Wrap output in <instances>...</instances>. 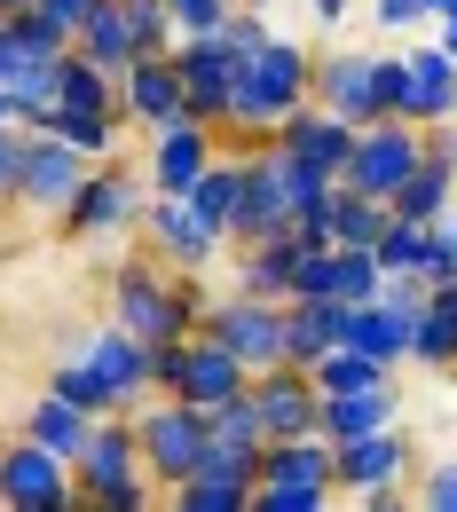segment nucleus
Returning a JSON list of instances; mask_svg holds the SVG:
<instances>
[{
    "instance_id": "obj_1",
    "label": "nucleus",
    "mask_w": 457,
    "mask_h": 512,
    "mask_svg": "<svg viewBox=\"0 0 457 512\" xmlns=\"http://www.w3.org/2000/svg\"><path fill=\"white\" fill-rule=\"evenodd\" d=\"M300 103H316V48L268 24V40H253V48L237 56V95H229L221 150H261Z\"/></svg>"
},
{
    "instance_id": "obj_2",
    "label": "nucleus",
    "mask_w": 457,
    "mask_h": 512,
    "mask_svg": "<svg viewBox=\"0 0 457 512\" xmlns=\"http://www.w3.org/2000/svg\"><path fill=\"white\" fill-rule=\"evenodd\" d=\"M111 323L134 331L142 347H174V339H190L197 323H205V276L166 268V260L142 245L134 260L111 268Z\"/></svg>"
},
{
    "instance_id": "obj_3",
    "label": "nucleus",
    "mask_w": 457,
    "mask_h": 512,
    "mask_svg": "<svg viewBox=\"0 0 457 512\" xmlns=\"http://www.w3.org/2000/svg\"><path fill=\"white\" fill-rule=\"evenodd\" d=\"M71 481H79V512H150V505H166V489H158V481H150V465H142L134 410L95 418L87 449L71 457Z\"/></svg>"
},
{
    "instance_id": "obj_4",
    "label": "nucleus",
    "mask_w": 457,
    "mask_h": 512,
    "mask_svg": "<svg viewBox=\"0 0 457 512\" xmlns=\"http://www.w3.org/2000/svg\"><path fill=\"white\" fill-rule=\"evenodd\" d=\"M331 465H339V497H355V505H371V512H394V505H410L418 442H410V426L394 418V426L363 434V442H331Z\"/></svg>"
},
{
    "instance_id": "obj_5",
    "label": "nucleus",
    "mask_w": 457,
    "mask_h": 512,
    "mask_svg": "<svg viewBox=\"0 0 457 512\" xmlns=\"http://www.w3.org/2000/svg\"><path fill=\"white\" fill-rule=\"evenodd\" d=\"M134 434H142L150 481H158V489H182L190 473H205V457H213V410H197L182 394H150V402L134 410Z\"/></svg>"
},
{
    "instance_id": "obj_6",
    "label": "nucleus",
    "mask_w": 457,
    "mask_h": 512,
    "mask_svg": "<svg viewBox=\"0 0 457 512\" xmlns=\"http://www.w3.org/2000/svg\"><path fill=\"white\" fill-rule=\"evenodd\" d=\"M331 497H339L331 434H292V442H268L261 449L253 512H331Z\"/></svg>"
},
{
    "instance_id": "obj_7",
    "label": "nucleus",
    "mask_w": 457,
    "mask_h": 512,
    "mask_svg": "<svg viewBox=\"0 0 457 512\" xmlns=\"http://www.w3.org/2000/svg\"><path fill=\"white\" fill-rule=\"evenodd\" d=\"M142 205H150L142 166H127V158H95L87 182H79V197L56 213V229H64L71 245H111V237L142 229Z\"/></svg>"
},
{
    "instance_id": "obj_8",
    "label": "nucleus",
    "mask_w": 457,
    "mask_h": 512,
    "mask_svg": "<svg viewBox=\"0 0 457 512\" xmlns=\"http://www.w3.org/2000/svg\"><path fill=\"white\" fill-rule=\"evenodd\" d=\"M205 339H221L245 371H268V363H284V300H261V292H221V300H205V323H197Z\"/></svg>"
},
{
    "instance_id": "obj_9",
    "label": "nucleus",
    "mask_w": 457,
    "mask_h": 512,
    "mask_svg": "<svg viewBox=\"0 0 457 512\" xmlns=\"http://www.w3.org/2000/svg\"><path fill=\"white\" fill-rule=\"evenodd\" d=\"M426 158V127L418 119H371V127H355V150H347V190H363V197H387L410 182V166Z\"/></svg>"
},
{
    "instance_id": "obj_10",
    "label": "nucleus",
    "mask_w": 457,
    "mask_h": 512,
    "mask_svg": "<svg viewBox=\"0 0 457 512\" xmlns=\"http://www.w3.org/2000/svg\"><path fill=\"white\" fill-rule=\"evenodd\" d=\"M0 512H79V481H71V457L40 449L32 434L0 449Z\"/></svg>"
},
{
    "instance_id": "obj_11",
    "label": "nucleus",
    "mask_w": 457,
    "mask_h": 512,
    "mask_svg": "<svg viewBox=\"0 0 457 512\" xmlns=\"http://www.w3.org/2000/svg\"><path fill=\"white\" fill-rule=\"evenodd\" d=\"M142 245L166 260V268H190V276H205V268L229 260V237L197 213L190 197H150V205H142Z\"/></svg>"
},
{
    "instance_id": "obj_12",
    "label": "nucleus",
    "mask_w": 457,
    "mask_h": 512,
    "mask_svg": "<svg viewBox=\"0 0 457 512\" xmlns=\"http://www.w3.org/2000/svg\"><path fill=\"white\" fill-rule=\"evenodd\" d=\"M87 166H95V158H79L64 134L32 127V142H24V174H16V213H32V221H56L71 197H79Z\"/></svg>"
},
{
    "instance_id": "obj_13",
    "label": "nucleus",
    "mask_w": 457,
    "mask_h": 512,
    "mask_svg": "<svg viewBox=\"0 0 457 512\" xmlns=\"http://www.w3.org/2000/svg\"><path fill=\"white\" fill-rule=\"evenodd\" d=\"M213 158H221V134L205 127V119L142 134V182H150V197H190L197 174H205Z\"/></svg>"
},
{
    "instance_id": "obj_14",
    "label": "nucleus",
    "mask_w": 457,
    "mask_h": 512,
    "mask_svg": "<svg viewBox=\"0 0 457 512\" xmlns=\"http://www.w3.org/2000/svg\"><path fill=\"white\" fill-rule=\"evenodd\" d=\"M119 119L142 127V134L182 127V119H190V87H182L174 48H166V56H134V64L119 71Z\"/></svg>"
},
{
    "instance_id": "obj_15",
    "label": "nucleus",
    "mask_w": 457,
    "mask_h": 512,
    "mask_svg": "<svg viewBox=\"0 0 457 512\" xmlns=\"http://www.w3.org/2000/svg\"><path fill=\"white\" fill-rule=\"evenodd\" d=\"M174 64H182V87H190V119H205L221 134L229 127V95H237V48L221 32H182Z\"/></svg>"
},
{
    "instance_id": "obj_16",
    "label": "nucleus",
    "mask_w": 457,
    "mask_h": 512,
    "mask_svg": "<svg viewBox=\"0 0 457 512\" xmlns=\"http://www.w3.org/2000/svg\"><path fill=\"white\" fill-rule=\"evenodd\" d=\"M253 402H261V434L268 442L324 434V386L308 379V363H268V371H253Z\"/></svg>"
},
{
    "instance_id": "obj_17",
    "label": "nucleus",
    "mask_w": 457,
    "mask_h": 512,
    "mask_svg": "<svg viewBox=\"0 0 457 512\" xmlns=\"http://www.w3.org/2000/svg\"><path fill=\"white\" fill-rule=\"evenodd\" d=\"M268 142H276V150H292L300 166H316V174L339 182V174H347V150H355V127H347L339 111H324V103H300V111L268 134Z\"/></svg>"
},
{
    "instance_id": "obj_18",
    "label": "nucleus",
    "mask_w": 457,
    "mask_h": 512,
    "mask_svg": "<svg viewBox=\"0 0 457 512\" xmlns=\"http://www.w3.org/2000/svg\"><path fill=\"white\" fill-rule=\"evenodd\" d=\"M308 237L284 229V237H253V245H229V276L237 292H261V300H292V276H300Z\"/></svg>"
},
{
    "instance_id": "obj_19",
    "label": "nucleus",
    "mask_w": 457,
    "mask_h": 512,
    "mask_svg": "<svg viewBox=\"0 0 457 512\" xmlns=\"http://www.w3.org/2000/svg\"><path fill=\"white\" fill-rule=\"evenodd\" d=\"M371 56L379 48H316V103L347 127H371Z\"/></svg>"
},
{
    "instance_id": "obj_20",
    "label": "nucleus",
    "mask_w": 457,
    "mask_h": 512,
    "mask_svg": "<svg viewBox=\"0 0 457 512\" xmlns=\"http://www.w3.org/2000/svg\"><path fill=\"white\" fill-rule=\"evenodd\" d=\"M457 205V166H450V142H442V127H426V158L410 166V182L394 190L387 213H410V221H442Z\"/></svg>"
},
{
    "instance_id": "obj_21",
    "label": "nucleus",
    "mask_w": 457,
    "mask_h": 512,
    "mask_svg": "<svg viewBox=\"0 0 457 512\" xmlns=\"http://www.w3.org/2000/svg\"><path fill=\"white\" fill-rule=\"evenodd\" d=\"M347 300H284V363H324L347 347Z\"/></svg>"
},
{
    "instance_id": "obj_22",
    "label": "nucleus",
    "mask_w": 457,
    "mask_h": 512,
    "mask_svg": "<svg viewBox=\"0 0 457 512\" xmlns=\"http://www.w3.org/2000/svg\"><path fill=\"white\" fill-rule=\"evenodd\" d=\"M87 355H95V371L111 379V394H119V410H142V402H150V347H142L134 331H119V323H103V331L87 339Z\"/></svg>"
},
{
    "instance_id": "obj_23",
    "label": "nucleus",
    "mask_w": 457,
    "mask_h": 512,
    "mask_svg": "<svg viewBox=\"0 0 457 512\" xmlns=\"http://www.w3.org/2000/svg\"><path fill=\"white\" fill-rule=\"evenodd\" d=\"M402 56H410V119L418 127H450L457 119V56H442L434 40L402 48Z\"/></svg>"
},
{
    "instance_id": "obj_24",
    "label": "nucleus",
    "mask_w": 457,
    "mask_h": 512,
    "mask_svg": "<svg viewBox=\"0 0 457 512\" xmlns=\"http://www.w3.org/2000/svg\"><path fill=\"white\" fill-rule=\"evenodd\" d=\"M410 363H418V371H434V379H450V371H457V284H434V292L418 300Z\"/></svg>"
},
{
    "instance_id": "obj_25",
    "label": "nucleus",
    "mask_w": 457,
    "mask_h": 512,
    "mask_svg": "<svg viewBox=\"0 0 457 512\" xmlns=\"http://www.w3.org/2000/svg\"><path fill=\"white\" fill-rule=\"evenodd\" d=\"M402 418V386H363V394H324V434L331 442H363V434H379Z\"/></svg>"
},
{
    "instance_id": "obj_26",
    "label": "nucleus",
    "mask_w": 457,
    "mask_h": 512,
    "mask_svg": "<svg viewBox=\"0 0 457 512\" xmlns=\"http://www.w3.org/2000/svg\"><path fill=\"white\" fill-rule=\"evenodd\" d=\"M308 229H324L331 245H379V229H387V197H363V190H347V182H331L324 213H316Z\"/></svg>"
},
{
    "instance_id": "obj_27",
    "label": "nucleus",
    "mask_w": 457,
    "mask_h": 512,
    "mask_svg": "<svg viewBox=\"0 0 457 512\" xmlns=\"http://www.w3.org/2000/svg\"><path fill=\"white\" fill-rule=\"evenodd\" d=\"M56 111H71V119H119V79L71 48L64 71H56Z\"/></svg>"
},
{
    "instance_id": "obj_28",
    "label": "nucleus",
    "mask_w": 457,
    "mask_h": 512,
    "mask_svg": "<svg viewBox=\"0 0 457 512\" xmlns=\"http://www.w3.org/2000/svg\"><path fill=\"white\" fill-rule=\"evenodd\" d=\"M71 48H79L87 64H103L111 79L142 56V40H134V24H127V8H119V0H95V16L79 24V40H71Z\"/></svg>"
},
{
    "instance_id": "obj_29",
    "label": "nucleus",
    "mask_w": 457,
    "mask_h": 512,
    "mask_svg": "<svg viewBox=\"0 0 457 512\" xmlns=\"http://www.w3.org/2000/svg\"><path fill=\"white\" fill-rule=\"evenodd\" d=\"M237 197H245V150H221L205 174H197V190H190V205L237 245Z\"/></svg>"
},
{
    "instance_id": "obj_30",
    "label": "nucleus",
    "mask_w": 457,
    "mask_h": 512,
    "mask_svg": "<svg viewBox=\"0 0 457 512\" xmlns=\"http://www.w3.org/2000/svg\"><path fill=\"white\" fill-rule=\"evenodd\" d=\"M16 434H32V442L56 449V457H79L87 434H95V418H87L79 402H64V394H40V402L24 410V426H16Z\"/></svg>"
},
{
    "instance_id": "obj_31",
    "label": "nucleus",
    "mask_w": 457,
    "mask_h": 512,
    "mask_svg": "<svg viewBox=\"0 0 457 512\" xmlns=\"http://www.w3.org/2000/svg\"><path fill=\"white\" fill-rule=\"evenodd\" d=\"M48 394H64V402H79L87 418H111V410H119V394H111V379L95 371V355H87V339L71 347L64 363H48Z\"/></svg>"
},
{
    "instance_id": "obj_32",
    "label": "nucleus",
    "mask_w": 457,
    "mask_h": 512,
    "mask_svg": "<svg viewBox=\"0 0 457 512\" xmlns=\"http://www.w3.org/2000/svg\"><path fill=\"white\" fill-rule=\"evenodd\" d=\"M166 505L174 512H253V481L245 473H190L182 489H166Z\"/></svg>"
},
{
    "instance_id": "obj_33",
    "label": "nucleus",
    "mask_w": 457,
    "mask_h": 512,
    "mask_svg": "<svg viewBox=\"0 0 457 512\" xmlns=\"http://www.w3.org/2000/svg\"><path fill=\"white\" fill-rule=\"evenodd\" d=\"M308 379L324 386V394H363V386H387V379H394V363L363 355V347H331L324 363H308Z\"/></svg>"
},
{
    "instance_id": "obj_34",
    "label": "nucleus",
    "mask_w": 457,
    "mask_h": 512,
    "mask_svg": "<svg viewBox=\"0 0 457 512\" xmlns=\"http://www.w3.org/2000/svg\"><path fill=\"white\" fill-rule=\"evenodd\" d=\"M379 284H387V268L371 260V245H331V300L363 308V300H371Z\"/></svg>"
},
{
    "instance_id": "obj_35",
    "label": "nucleus",
    "mask_w": 457,
    "mask_h": 512,
    "mask_svg": "<svg viewBox=\"0 0 457 512\" xmlns=\"http://www.w3.org/2000/svg\"><path fill=\"white\" fill-rule=\"evenodd\" d=\"M426 229H434V221H410V213H387V229H379L371 260H379L387 276H418V260H426Z\"/></svg>"
},
{
    "instance_id": "obj_36",
    "label": "nucleus",
    "mask_w": 457,
    "mask_h": 512,
    "mask_svg": "<svg viewBox=\"0 0 457 512\" xmlns=\"http://www.w3.org/2000/svg\"><path fill=\"white\" fill-rule=\"evenodd\" d=\"M48 134H64L79 158H119V150H127V119H71V111H48Z\"/></svg>"
},
{
    "instance_id": "obj_37",
    "label": "nucleus",
    "mask_w": 457,
    "mask_h": 512,
    "mask_svg": "<svg viewBox=\"0 0 457 512\" xmlns=\"http://www.w3.org/2000/svg\"><path fill=\"white\" fill-rule=\"evenodd\" d=\"M371 119H410V56H371Z\"/></svg>"
},
{
    "instance_id": "obj_38",
    "label": "nucleus",
    "mask_w": 457,
    "mask_h": 512,
    "mask_svg": "<svg viewBox=\"0 0 457 512\" xmlns=\"http://www.w3.org/2000/svg\"><path fill=\"white\" fill-rule=\"evenodd\" d=\"M119 8H127V24H134V40H142V56H166V48L182 40L166 0H119Z\"/></svg>"
},
{
    "instance_id": "obj_39",
    "label": "nucleus",
    "mask_w": 457,
    "mask_h": 512,
    "mask_svg": "<svg viewBox=\"0 0 457 512\" xmlns=\"http://www.w3.org/2000/svg\"><path fill=\"white\" fill-rule=\"evenodd\" d=\"M410 505L457 512V449H450V457H426V465H418V481H410Z\"/></svg>"
},
{
    "instance_id": "obj_40",
    "label": "nucleus",
    "mask_w": 457,
    "mask_h": 512,
    "mask_svg": "<svg viewBox=\"0 0 457 512\" xmlns=\"http://www.w3.org/2000/svg\"><path fill=\"white\" fill-rule=\"evenodd\" d=\"M213 434H221V442H268L253 386H245V394H229V402H213Z\"/></svg>"
},
{
    "instance_id": "obj_41",
    "label": "nucleus",
    "mask_w": 457,
    "mask_h": 512,
    "mask_svg": "<svg viewBox=\"0 0 457 512\" xmlns=\"http://www.w3.org/2000/svg\"><path fill=\"white\" fill-rule=\"evenodd\" d=\"M24 142H32V127L0 119V213H16V174H24Z\"/></svg>"
},
{
    "instance_id": "obj_42",
    "label": "nucleus",
    "mask_w": 457,
    "mask_h": 512,
    "mask_svg": "<svg viewBox=\"0 0 457 512\" xmlns=\"http://www.w3.org/2000/svg\"><path fill=\"white\" fill-rule=\"evenodd\" d=\"M174 8V32H221L237 0H166Z\"/></svg>"
},
{
    "instance_id": "obj_43",
    "label": "nucleus",
    "mask_w": 457,
    "mask_h": 512,
    "mask_svg": "<svg viewBox=\"0 0 457 512\" xmlns=\"http://www.w3.org/2000/svg\"><path fill=\"white\" fill-rule=\"evenodd\" d=\"M371 24L379 32H410V24H434V8L426 0H371Z\"/></svg>"
},
{
    "instance_id": "obj_44",
    "label": "nucleus",
    "mask_w": 457,
    "mask_h": 512,
    "mask_svg": "<svg viewBox=\"0 0 457 512\" xmlns=\"http://www.w3.org/2000/svg\"><path fill=\"white\" fill-rule=\"evenodd\" d=\"M32 8H40V16H48V24L64 32V40H79V24L95 16V0H32Z\"/></svg>"
},
{
    "instance_id": "obj_45",
    "label": "nucleus",
    "mask_w": 457,
    "mask_h": 512,
    "mask_svg": "<svg viewBox=\"0 0 457 512\" xmlns=\"http://www.w3.org/2000/svg\"><path fill=\"white\" fill-rule=\"evenodd\" d=\"M434 48H442V56H457V8H442V16H434Z\"/></svg>"
},
{
    "instance_id": "obj_46",
    "label": "nucleus",
    "mask_w": 457,
    "mask_h": 512,
    "mask_svg": "<svg viewBox=\"0 0 457 512\" xmlns=\"http://www.w3.org/2000/svg\"><path fill=\"white\" fill-rule=\"evenodd\" d=\"M308 8H316V24H324V32H339V16H347L355 0H308Z\"/></svg>"
},
{
    "instance_id": "obj_47",
    "label": "nucleus",
    "mask_w": 457,
    "mask_h": 512,
    "mask_svg": "<svg viewBox=\"0 0 457 512\" xmlns=\"http://www.w3.org/2000/svg\"><path fill=\"white\" fill-rule=\"evenodd\" d=\"M442 142H450V166H457V119H450V127H442Z\"/></svg>"
},
{
    "instance_id": "obj_48",
    "label": "nucleus",
    "mask_w": 457,
    "mask_h": 512,
    "mask_svg": "<svg viewBox=\"0 0 457 512\" xmlns=\"http://www.w3.org/2000/svg\"><path fill=\"white\" fill-rule=\"evenodd\" d=\"M24 8H32V0H0V16H24Z\"/></svg>"
},
{
    "instance_id": "obj_49",
    "label": "nucleus",
    "mask_w": 457,
    "mask_h": 512,
    "mask_svg": "<svg viewBox=\"0 0 457 512\" xmlns=\"http://www.w3.org/2000/svg\"><path fill=\"white\" fill-rule=\"evenodd\" d=\"M0 119H16V95H8V87H0Z\"/></svg>"
},
{
    "instance_id": "obj_50",
    "label": "nucleus",
    "mask_w": 457,
    "mask_h": 512,
    "mask_svg": "<svg viewBox=\"0 0 457 512\" xmlns=\"http://www.w3.org/2000/svg\"><path fill=\"white\" fill-rule=\"evenodd\" d=\"M426 8H434V16H442V8H457V0H426Z\"/></svg>"
}]
</instances>
